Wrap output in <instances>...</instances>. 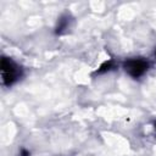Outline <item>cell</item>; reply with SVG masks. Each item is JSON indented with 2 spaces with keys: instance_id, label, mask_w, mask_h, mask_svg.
<instances>
[{
  "instance_id": "6da1fadb",
  "label": "cell",
  "mask_w": 156,
  "mask_h": 156,
  "mask_svg": "<svg viewBox=\"0 0 156 156\" xmlns=\"http://www.w3.org/2000/svg\"><path fill=\"white\" fill-rule=\"evenodd\" d=\"M21 76V69L20 67L7 57L1 58V77H2V83L6 87L12 85L18 77Z\"/></svg>"
},
{
  "instance_id": "7a4b0ae2",
  "label": "cell",
  "mask_w": 156,
  "mask_h": 156,
  "mask_svg": "<svg viewBox=\"0 0 156 156\" xmlns=\"http://www.w3.org/2000/svg\"><path fill=\"white\" fill-rule=\"evenodd\" d=\"M123 67L129 76L133 78H139L147 71L149 63L144 58H129L123 63Z\"/></svg>"
},
{
  "instance_id": "3957f363",
  "label": "cell",
  "mask_w": 156,
  "mask_h": 156,
  "mask_svg": "<svg viewBox=\"0 0 156 156\" xmlns=\"http://www.w3.org/2000/svg\"><path fill=\"white\" fill-rule=\"evenodd\" d=\"M111 68H113V62L112 61H107V62H105V63H102L100 66V68L96 71V73H102V72L110 71Z\"/></svg>"
},
{
  "instance_id": "277c9868",
  "label": "cell",
  "mask_w": 156,
  "mask_h": 156,
  "mask_svg": "<svg viewBox=\"0 0 156 156\" xmlns=\"http://www.w3.org/2000/svg\"><path fill=\"white\" fill-rule=\"evenodd\" d=\"M21 155H22V156H29V152L26 151V150H22V151H21Z\"/></svg>"
},
{
  "instance_id": "5b68a950",
  "label": "cell",
  "mask_w": 156,
  "mask_h": 156,
  "mask_svg": "<svg viewBox=\"0 0 156 156\" xmlns=\"http://www.w3.org/2000/svg\"><path fill=\"white\" fill-rule=\"evenodd\" d=\"M155 55H156V51H155Z\"/></svg>"
}]
</instances>
